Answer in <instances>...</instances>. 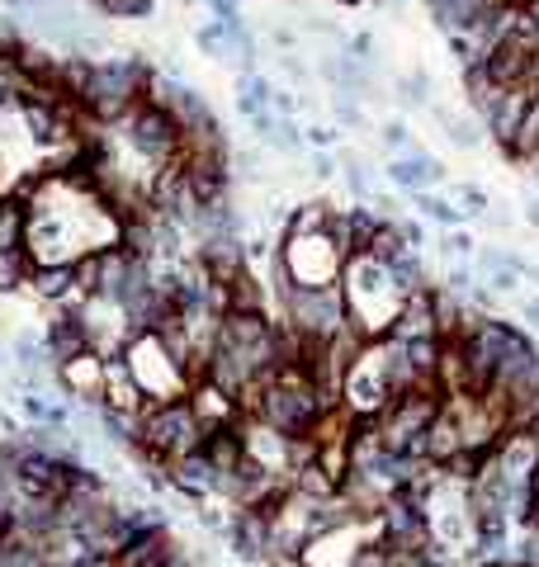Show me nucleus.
Segmentation results:
<instances>
[{
	"instance_id": "nucleus-1",
	"label": "nucleus",
	"mask_w": 539,
	"mask_h": 567,
	"mask_svg": "<svg viewBox=\"0 0 539 567\" xmlns=\"http://www.w3.org/2000/svg\"><path fill=\"white\" fill-rule=\"evenodd\" d=\"M142 76H147V67H142L138 53L133 57H105V62H95L90 86L81 94L86 119H95V123H123L138 109Z\"/></svg>"
},
{
	"instance_id": "nucleus-2",
	"label": "nucleus",
	"mask_w": 539,
	"mask_h": 567,
	"mask_svg": "<svg viewBox=\"0 0 539 567\" xmlns=\"http://www.w3.org/2000/svg\"><path fill=\"white\" fill-rule=\"evenodd\" d=\"M279 265H284V275H289L298 289H322V284L341 279L345 256L337 251V242H331L327 232H317V236H294V242H284Z\"/></svg>"
},
{
	"instance_id": "nucleus-3",
	"label": "nucleus",
	"mask_w": 539,
	"mask_h": 567,
	"mask_svg": "<svg viewBox=\"0 0 539 567\" xmlns=\"http://www.w3.org/2000/svg\"><path fill=\"white\" fill-rule=\"evenodd\" d=\"M123 129H129V142H133V152L138 156H147V162H166L170 152H180L185 147V129H180V119L170 114V109L162 104H138L129 119H123Z\"/></svg>"
},
{
	"instance_id": "nucleus-4",
	"label": "nucleus",
	"mask_w": 539,
	"mask_h": 567,
	"mask_svg": "<svg viewBox=\"0 0 539 567\" xmlns=\"http://www.w3.org/2000/svg\"><path fill=\"white\" fill-rule=\"evenodd\" d=\"M535 53H539V38L506 29V34L483 53L479 67L487 71V81H493L497 90H506V86H526V76H530V67H535Z\"/></svg>"
},
{
	"instance_id": "nucleus-5",
	"label": "nucleus",
	"mask_w": 539,
	"mask_h": 567,
	"mask_svg": "<svg viewBox=\"0 0 539 567\" xmlns=\"http://www.w3.org/2000/svg\"><path fill=\"white\" fill-rule=\"evenodd\" d=\"M43 345H47V365H53V369L72 365L76 355H86L90 351V331L81 322V312H76V308H57L53 322H47V331H43Z\"/></svg>"
},
{
	"instance_id": "nucleus-6",
	"label": "nucleus",
	"mask_w": 539,
	"mask_h": 567,
	"mask_svg": "<svg viewBox=\"0 0 539 567\" xmlns=\"http://www.w3.org/2000/svg\"><path fill=\"white\" fill-rule=\"evenodd\" d=\"M384 180L393 189H403V194H417V189H436L440 180H446V162H436L431 152H398V156H388V166H384Z\"/></svg>"
},
{
	"instance_id": "nucleus-7",
	"label": "nucleus",
	"mask_w": 539,
	"mask_h": 567,
	"mask_svg": "<svg viewBox=\"0 0 539 567\" xmlns=\"http://www.w3.org/2000/svg\"><path fill=\"white\" fill-rule=\"evenodd\" d=\"M530 100H535V94H530L526 86L497 90V100L487 104V114H483V129H487V137H493L497 147H512V137H516V129H520V119H526Z\"/></svg>"
},
{
	"instance_id": "nucleus-8",
	"label": "nucleus",
	"mask_w": 539,
	"mask_h": 567,
	"mask_svg": "<svg viewBox=\"0 0 539 567\" xmlns=\"http://www.w3.org/2000/svg\"><path fill=\"white\" fill-rule=\"evenodd\" d=\"M100 407H109V412H142L147 407V398H142L138 378L129 369V359L123 355H105V383H100Z\"/></svg>"
},
{
	"instance_id": "nucleus-9",
	"label": "nucleus",
	"mask_w": 539,
	"mask_h": 567,
	"mask_svg": "<svg viewBox=\"0 0 539 567\" xmlns=\"http://www.w3.org/2000/svg\"><path fill=\"white\" fill-rule=\"evenodd\" d=\"M473 275H483V289L487 293H516L520 289V256H512V251L502 246H479V256H473Z\"/></svg>"
},
{
	"instance_id": "nucleus-10",
	"label": "nucleus",
	"mask_w": 539,
	"mask_h": 567,
	"mask_svg": "<svg viewBox=\"0 0 539 567\" xmlns=\"http://www.w3.org/2000/svg\"><path fill=\"white\" fill-rule=\"evenodd\" d=\"M29 289H34L38 303H57V308H81L86 303V298L76 293V265H34Z\"/></svg>"
},
{
	"instance_id": "nucleus-11",
	"label": "nucleus",
	"mask_w": 539,
	"mask_h": 567,
	"mask_svg": "<svg viewBox=\"0 0 539 567\" xmlns=\"http://www.w3.org/2000/svg\"><path fill=\"white\" fill-rule=\"evenodd\" d=\"M185 402H189V412L199 416L204 431H218V425H232L237 416H242V412H237V402H232L218 383H209V378L189 388V392H185Z\"/></svg>"
},
{
	"instance_id": "nucleus-12",
	"label": "nucleus",
	"mask_w": 539,
	"mask_h": 567,
	"mask_svg": "<svg viewBox=\"0 0 539 567\" xmlns=\"http://www.w3.org/2000/svg\"><path fill=\"white\" fill-rule=\"evenodd\" d=\"M251 133H256V142L261 147H270V152H284V156H308V147H304V123L298 119H279V114H256L251 119Z\"/></svg>"
},
{
	"instance_id": "nucleus-13",
	"label": "nucleus",
	"mask_w": 539,
	"mask_h": 567,
	"mask_svg": "<svg viewBox=\"0 0 539 567\" xmlns=\"http://www.w3.org/2000/svg\"><path fill=\"white\" fill-rule=\"evenodd\" d=\"M436 114V123L446 129V137L454 142L459 152H479L483 142H487V129H483V119L479 114H454V109H446V104H426Z\"/></svg>"
},
{
	"instance_id": "nucleus-14",
	"label": "nucleus",
	"mask_w": 539,
	"mask_h": 567,
	"mask_svg": "<svg viewBox=\"0 0 539 567\" xmlns=\"http://www.w3.org/2000/svg\"><path fill=\"white\" fill-rule=\"evenodd\" d=\"M232 90H237V114L251 123L256 114H265V109H270V90H275V81H270L265 71L251 67V71H237Z\"/></svg>"
},
{
	"instance_id": "nucleus-15",
	"label": "nucleus",
	"mask_w": 539,
	"mask_h": 567,
	"mask_svg": "<svg viewBox=\"0 0 539 567\" xmlns=\"http://www.w3.org/2000/svg\"><path fill=\"white\" fill-rule=\"evenodd\" d=\"M506 162H520V166H535L539 162V94L530 100L526 119H520V129L512 137V147H502Z\"/></svg>"
},
{
	"instance_id": "nucleus-16",
	"label": "nucleus",
	"mask_w": 539,
	"mask_h": 567,
	"mask_svg": "<svg viewBox=\"0 0 539 567\" xmlns=\"http://www.w3.org/2000/svg\"><path fill=\"white\" fill-rule=\"evenodd\" d=\"M34 265H38V260H34V251H29V246L0 251V298L29 289V275H34Z\"/></svg>"
},
{
	"instance_id": "nucleus-17",
	"label": "nucleus",
	"mask_w": 539,
	"mask_h": 567,
	"mask_svg": "<svg viewBox=\"0 0 539 567\" xmlns=\"http://www.w3.org/2000/svg\"><path fill=\"white\" fill-rule=\"evenodd\" d=\"M337 203H327V199H308V203H298V209H289V223H284V242H294V236H317V232H327V218Z\"/></svg>"
},
{
	"instance_id": "nucleus-18",
	"label": "nucleus",
	"mask_w": 539,
	"mask_h": 567,
	"mask_svg": "<svg viewBox=\"0 0 539 567\" xmlns=\"http://www.w3.org/2000/svg\"><path fill=\"white\" fill-rule=\"evenodd\" d=\"M411 203H417V213L426 218V223H440V227H464V213L454 209L450 194H440V189H417L411 194Z\"/></svg>"
},
{
	"instance_id": "nucleus-19",
	"label": "nucleus",
	"mask_w": 539,
	"mask_h": 567,
	"mask_svg": "<svg viewBox=\"0 0 539 567\" xmlns=\"http://www.w3.org/2000/svg\"><path fill=\"white\" fill-rule=\"evenodd\" d=\"M388 90H393V100H398L403 109H426V104H431V76H426L421 67L403 71L398 81H388Z\"/></svg>"
},
{
	"instance_id": "nucleus-20",
	"label": "nucleus",
	"mask_w": 539,
	"mask_h": 567,
	"mask_svg": "<svg viewBox=\"0 0 539 567\" xmlns=\"http://www.w3.org/2000/svg\"><path fill=\"white\" fill-rule=\"evenodd\" d=\"M228 312H265V284L251 270L228 284ZM265 318H270V312H265Z\"/></svg>"
},
{
	"instance_id": "nucleus-21",
	"label": "nucleus",
	"mask_w": 539,
	"mask_h": 567,
	"mask_svg": "<svg viewBox=\"0 0 539 567\" xmlns=\"http://www.w3.org/2000/svg\"><path fill=\"white\" fill-rule=\"evenodd\" d=\"M0 567H47V558L24 534H10V540H0Z\"/></svg>"
},
{
	"instance_id": "nucleus-22",
	"label": "nucleus",
	"mask_w": 539,
	"mask_h": 567,
	"mask_svg": "<svg viewBox=\"0 0 539 567\" xmlns=\"http://www.w3.org/2000/svg\"><path fill=\"white\" fill-rule=\"evenodd\" d=\"M331 123H337L341 133H370V114H364L360 100H351V94H331Z\"/></svg>"
},
{
	"instance_id": "nucleus-23",
	"label": "nucleus",
	"mask_w": 539,
	"mask_h": 567,
	"mask_svg": "<svg viewBox=\"0 0 539 567\" xmlns=\"http://www.w3.org/2000/svg\"><path fill=\"white\" fill-rule=\"evenodd\" d=\"M436 246H440V256H446L450 265H464V260L479 256V242H473V232H469V227H446Z\"/></svg>"
},
{
	"instance_id": "nucleus-24",
	"label": "nucleus",
	"mask_w": 539,
	"mask_h": 567,
	"mask_svg": "<svg viewBox=\"0 0 539 567\" xmlns=\"http://www.w3.org/2000/svg\"><path fill=\"white\" fill-rule=\"evenodd\" d=\"M450 199H454V209L464 213V223H469V218H483L487 209H493V199H487V189H483V185H469V180L450 185Z\"/></svg>"
},
{
	"instance_id": "nucleus-25",
	"label": "nucleus",
	"mask_w": 539,
	"mask_h": 567,
	"mask_svg": "<svg viewBox=\"0 0 539 567\" xmlns=\"http://www.w3.org/2000/svg\"><path fill=\"white\" fill-rule=\"evenodd\" d=\"M195 47L204 57H213V62H232V43H228V29L218 24V20H209V24H199L195 29Z\"/></svg>"
},
{
	"instance_id": "nucleus-26",
	"label": "nucleus",
	"mask_w": 539,
	"mask_h": 567,
	"mask_svg": "<svg viewBox=\"0 0 539 567\" xmlns=\"http://www.w3.org/2000/svg\"><path fill=\"white\" fill-rule=\"evenodd\" d=\"M90 5L109 14V20H147L156 10V0H90Z\"/></svg>"
},
{
	"instance_id": "nucleus-27",
	"label": "nucleus",
	"mask_w": 539,
	"mask_h": 567,
	"mask_svg": "<svg viewBox=\"0 0 539 567\" xmlns=\"http://www.w3.org/2000/svg\"><path fill=\"white\" fill-rule=\"evenodd\" d=\"M378 142H384V152H388V156H398V152H417V142H411V129H407V119H384V123H378Z\"/></svg>"
},
{
	"instance_id": "nucleus-28",
	"label": "nucleus",
	"mask_w": 539,
	"mask_h": 567,
	"mask_svg": "<svg viewBox=\"0 0 539 567\" xmlns=\"http://www.w3.org/2000/svg\"><path fill=\"white\" fill-rule=\"evenodd\" d=\"M304 147L308 152H337L341 147V129H337V123L312 119V123H304Z\"/></svg>"
},
{
	"instance_id": "nucleus-29",
	"label": "nucleus",
	"mask_w": 539,
	"mask_h": 567,
	"mask_svg": "<svg viewBox=\"0 0 539 567\" xmlns=\"http://www.w3.org/2000/svg\"><path fill=\"white\" fill-rule=\"evenodd\" d=\"M279 71L289 76V90H298V94H304L308 81H312V67L304 62V53H279Z\"/></svg>"
},
{
	"instance_id": "nucleus-30",
	"label": "nucleus",
	"mask_w": 539,
	"mask_h": 567,
	"mask_svg": "<svg viewBox=\"0 0 539 567\" xmlns=\"http://www.w3.org/2000/svg\"><path fill=\"white\" fill-rule=\"evenodd\" d=\"M270 114H279V119H298V114H304V94L289 90V86H275V90H270Z\"/></svg>"
},
{
	"instance_id": "nucleus-31",
	"label": "nucleus",
	"mask_w": 539,
	"mask_h": 567,
	"mask_svg": "<svg viewBox=\"0 0 539 567\" xmlns=\"http://www.w3.org/2000/svg\"><path fill=\"white\" fill-rule=\"evenodd\" d=\"M308 176L312 180H337L341 176V156L337 152H308Z\"/></svg>"
},
{
	"instance_id": "nucleus-32",
	"label": "nucleus",
	"mask_w": 539,
	"mask_h": 567,
	"mask_svg": "<svg viewBox=\"0 0 539 567\" xmlns=\"http://www.w3.org/2000/svg\"><path fill=\"white\" fill-rule=\"evenodd\" d=\"M209 20H242V0H204Z\"/></svg>"
},
{
	"instance_id": "nucleus-33",
	"label": "nucleus",
	"mask_w": 539,
	"mask_h": 567,
	"mask_svg": "<svg viewBox=\"0 0 539 567\" xmlns=\"http://www.w3.org/2000/svg\"><path fill=\"white\" fill-rule=\"evenodd\" d=\"M398 232H403V242H407L411 251H421V246H426V227L417 223V218H398Z\"/></svg>"
},
{
	"instance_id": "nucleus-34",
	"label": "nucleus",
	"mask_w": 539,
	"mask_h": 567,
	"mask_svg": "<svg viewBox=\"0 0 539 567\" xmlns=\"http://www.w3.org/2000/svg\"><path fill=\"white\" fill-rule=\"evenodd\" d=\"M270 43H275V53H298V34H294V29H270Z\"/></svg>"
},
{
	"instance_id": "nucleus-35",
	"label": "nucleus",
	"mask_w": 539,
	"mask_h": 567,
	"mask_svg": "<svg viewBox=\"0 0 539 567\" xmlns=\"http://www.w3.org/2000/svg\"><path fill=\"white\" fill-rule=\"evenodd\" d=\"M483 223L493 227V232H506V227H512V213H506V209H497V203H493V209L483 213Z\"/></svg>"
},
{
	"instance_id": "nucleus-36",
	"label": "nucleus",
	"mask_w": 539,
	"mask_h": 567,
	"mask_svg": "<svg viewBox=\"0 0 539 567\" xmlns=\"http://www.w3.org/2000/svg\"><path fill=\"white\" fill-rule=\"evenodd\" d=\"M520 318H526V322L539 331V293H535V298H526V303H520Z\"/></svg>"
},
{
	"instance_id": "nucleus-37",
	"label": "nucleus",
	"mask_w": 539,
	"mask_h": 567,
	"mask_svg": "<svg viewBox=\"0 0 539 567\" xmlns=\"http://www.w3.org/2000/svg\"><path fill=\"white\" fill-rule=\"evenodd\" d=\"M526 223L539 232V194H530V199H526Z\"/></svg>"
},
{
	"instance_id": "nucleus-38",
	"label": "nucleus",
	"mask_w": 539,
	"mask_h": 567,
	"mask_svg": "<svg viewBox=\"0 0 539 567\" xmlns=\"http://www.w3.org/2000/svg\"><path fill=\"white\" fill-rule=\"evenodd\" d=\"M6 71H10V62H0V104L10 100V81H6Z\"/></svg>"
},
{
	"instance_id": "nucleus-39",
	"label": "nucleus",
	"mask_w": 539,
	"mask_h": 567,
	"mask_svg": "<svg viewBox=\"0 0 539 567\" xmlns=\"http://www.w3.org/2000/svg\"><path fill=\"white\" fill-rule=\"evenodd\" d=\"M520 275H526V279H539V265H535V260H520Z\"/></svg>"
},
{
	"instance_id": "nucleus-40",
	"label": "nucleus",
	"mask_w": 539,
	"mask_h": 567,
	"mask_svg": "<svg viewBox=\"0 0 539 567\" xmlns=\"http://www.w3.org/2000/svg\"><path fill=\"white\" fill-rule=\"evenodd\" d=\"M530 492H535V501H539V459H535V472H530Z\"/></svg>"
},
{
	"instance_id": "nucleus-41",
	"label": "nucleus",
	"mask_w": 539,
	"mask_h": 567,
	"mask_svg": "<svg viewBox=\"0 0 539 567\" xmlns=\"http://www.w3.org/2000/svg\"><path fill=\"white\" fill-rule=\"evenodd\" d=\"M526 435H530V440H535V445H539V416L530 421V431H526Z\"/></svg>"
},
{
	"instance_id": "nucleus-42",
	"label": "nucleus",
	"mask_w": 539,
	"mask_h": 567,
	"mask_svg": "<svg viewBox=\"0 0 539 567\" xmlns=\"http://www.w3.org/2000/svg\"><path fill=\"white\" fill-rule=\"evenodd\" d=\"M337 5H364V0H337Z\"/></svg>"
}]
</instances>
